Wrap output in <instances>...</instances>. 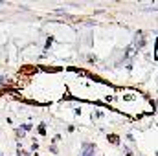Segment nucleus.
Instances as JSON below:
<instances>
[{
  "instance_id": "1",
  "label": "nucleus",
  "mask_w": 158,
  "mask_h": 156,
  "mask_svg": "<svg viewBox=\"0 0 158 156\" xmlns=\"http://www.w3.org/2000/svg\"><path fill=\"white\" fill-rule=\"evenodd\" d=\"M31 70H33L31 66H24V68H22V72H24V74H31Z\"/></svg>"
}]
</instances>
